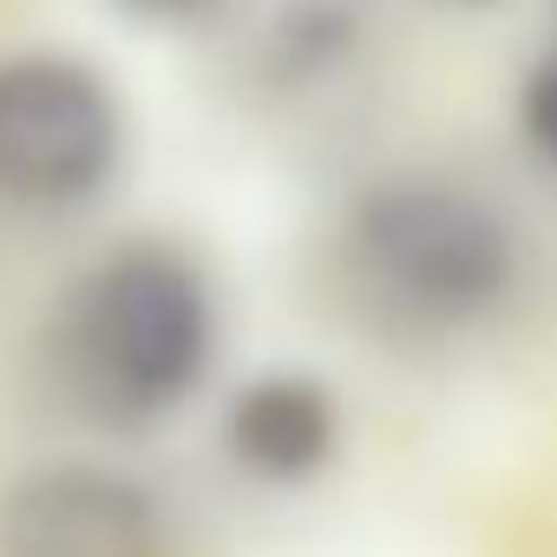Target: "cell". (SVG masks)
Here are the masks:
<instances>
[{"label": "cell", "instance_id": "cell-1", "mask_svg": "<svg viewBox=\"0 0 557 557\" xmlns=\"http://www.w3.org/2000/svg\"><path fill=\"white\" fill-rule=\"evenodd\" d=\"M216 355V309L184 249L125 243L112 249L60 315V368L79 407L99 420L171 413Z\"/></svg>", "mask_w": 557, "mask_h": 557}, {"label": "cell", "instance_id": "cell-2", "mask_svg": "<svg viewBox=\"0 0 557 557\" xmlns=\"http://www.w3.org/2000/svg\"><path fill=\"white\" fill-rule=\"evenodd\" d=\"M348 249L368 283L413 322H479L518 275L511 223L485 197L440 177L374 184L348 216Z\"/></svg>", "mask_w": 557, "mask_h": 557}, {"label": "cell", "instance_id": "cell-3", "mask_svg": "<svg viewBox=\"0 0 557 557\" xmlns=\"http://www.w3.org/2000/svg\"><path fill=\"white\" fill-rule=\"evenodd\" d=\"M125 151L112 86L66 53L0 60V190L21 203H79L106 190Z\"/></svg>", "mask_w": 557, "mask_h": 557}, {"label": "cell", "instance_id": "cell-4", "mask_svg": "<svg viewBox=\"0 0 557 557\" xmlns=\"http://www.w3.org/2000/svg\"><path fill=\"white\" fill-rule=\"evenodd\" d=\"M158 498L86 459L34 466L0 498V557H164Z\"/></svg>", "mask_w": 557, "mask_h": 557}, {"label": "cell", "instance_id": "cell-5", "mask_svg": "<svg viewBox=\"0 0 557 557\" xmlns=\"http://www.w3.org/2000/svg\"><path fill=\"white\" fill-rule=\"evenodd\" d=\"M223 446L243 472H256L269 485H302L335 459L342 407L315 374L275 368V374H256L236 387V400L223 413Z\"/></svg>", "mask_w": 557, "mask_h": 557}, {"label": "cell", "instance_id": "cell-6", "mask_svg": "<svg viewBox=\"0 0 557 557\" xmlns=\"http://www.w3.org/2000/svg\"><path fill=\"white\" fill-rule=\"evenodd\" d=\"M348 40H355V21L335 14V8H302V14L283 21V53L296 66H329Z\"/></svg>", "mask_w": 557, "mask_h": 557}, {"label": "cell", "instance_id": "cell-7", "mask_svg": "<svg viewBox=\"0 0 557 557\" xmlns=\"http://www.w3.org/2000/svg\"><path fill=\"white\" fill-rule=\"evenodd\" d=\"M518 125L531 138V151L544 164H557V47L524 73V92H518Z\"/></svg>", "mask_w": 557, "mask_h": 557}, {"label": "cell", "instance_id": "cell-8", "mask_svg": "<svg viewBox=\"0 0 557 557\" xmlns=\"http://www.w3.org/2000/svg\"><path fill=\"white\" fill-rule=\"evenodd\" d=\"M119 8L132 14V21H158V27H197V21H210L223 0H119Z\"/></svg>", "mask_w": 557, "mask_h": 557}, {"label": "cell", "instance_id": "cell-9", "mask_svg": "<svg viewBox=\"0 0 557 557\" xmlns=\"http://www.w3.org/2000/svg\"><path fill=\"white\" fill-rule=\"evenodd\" d=\"M453 8H492V0H453Z\"/></svg>", "mask_w": 557, "mask_h": 557}]
</instances>
